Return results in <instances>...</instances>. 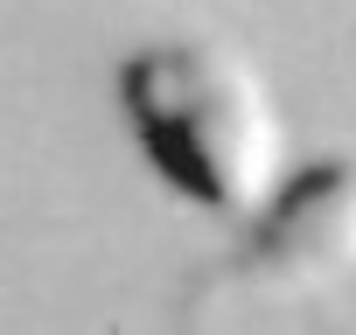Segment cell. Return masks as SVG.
<instances>
[{
    "label": "cell",
    "instance_id": "2",
    "mask_svg": "<svg viewBox=\"0 0 356 335\" xmlns=\"http://www.w3.org/2000/svg\"><path fill=\"white\" fill-rule=\"evenodd\" d=\"M342 279H356V147L307 161L252 210L245 238L189 286V314L217 300H314Z\"/></svg>",
    "mask_w": 356,
    "mask_h": 335
},
{
    "label": "cell",
    "instance_id": "1",
    "mask_svg": "<svg viewBox=\"0 0 356 335\" xmlns=\"http://www.w3.org/2000/svg\"><path fill=\"white\" fill-rule=\"evenodd\" d=\"M112 91L140 161L182 203L210 217H252L280 189L286 119L245 49L217 35L147 42L119 63Z\"/></svg>",
    "mask_w": 356,
    "mask_h": 335
}]
</instances>
